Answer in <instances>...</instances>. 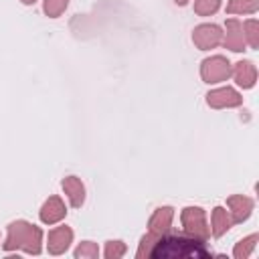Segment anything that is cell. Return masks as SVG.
Instances as JSON below:
<instances>
[{
	"mask_svg": "<svg viewBox=\"0 0 259 259\" xmlns=\"http://www.w3.org/2000/svg\"><path fill=\"white\" fill-rule=\"evenodd\" d=\"M223 47L233 51V53H243L247 49L245 36H243V22L237 18H227L225 22V32H223Z\"/></svg>",
	"mask_w": 259,
	"mask_h": 259,
	"instance_id": "7",
	"label": "cell"
},
{
	"mask_svg": "<svg viewBox=\"0 0 259 259\" xmlns=\"http://www.w3.org/2000/svg\"><path fill=\"white\" fill-rule=\"evenodd\" d=\"M125 253H127V247H125L123 241L115 239V241H107V243H105V249H103L105 259H119V257H123Z\"/></svg>",
	"mask_w": 259,
	"mask_h": 259,
	"instance_id": "20",
	"label": "cell"
},
{
	"mask_svg": "<svg viewBox=\"0 0 259 259\" xmlns=\"http://www.w3.org/2000/svg\"><path fill=\"white\" fill-rule=\"evenodd\" d=\"M231 77V61L223 55H212L200 63V79L208 85L223 83Z\"/></svg>",
	"mask_w": 259,
	"mask_h": 259,
	"instance_id": "4",
	"label": "cell"
},
{
	"mask_svg": "<svg viewBox=\"0 0 259 259\" xmlns=\"http://www.w3.org/2000/svg\"><path fill=\"white\" fill-rule=\"evenodd\" d=\"M69 6V0H45L42 2V10L49 18H59Z\"/></svg>",
	"mask_w": 259,
	"mask_h": 259,
	"instance_id": "19",
	"label": "cell"
},
{
	"mask_svg": "<svg viewBox=\"0 0 259 259\" xmlns=\"http://www.w3.org/2000/svg\"><path fill=\"white\" fill-rule=\"evenodd\" d=\"M257 241H259V235H257V233H253V235L241 239V241L235 245V249H233V257H235V259H247V257H251L253 251H255V247H257Z\"/></svg>",
	"mask_w": 259,
	"mask_h": 259,
	"instance_id": "15",
	"label": "cell"
},
{
	"mask_svg": "<svg viewBox=\"0 0 259 259\" xmlns=\"http://www.w3.org/2000/svg\"><path fill=\"white\" fill-rule=\"evenodd\" d=\"M20 2H22V4H26V6H30V4H34L36 0H20Z\"/></svg>",
	"mask_w": 259,
	"mask_h": 259,
	"instance_id": "23",
	"label": "cell"
},
{
	"mask_svg": "<svg viewBox=\"0 0 259 259\" xmlns=\"http://www.w3.org/2000/svg\"><path fill=\"white\" fill-rule=\"evenodd\" d=\"M227 206H229V214H231L233 225H241L251 217L255 202H253V198H249L245 194H233L227 198Z\"/></svg>",
	"mask_w": 259,
	"mask_h": 259,
	"instance_id": "9",
	"label": "cell"
},
{
	"mask_svg": "<svg viewBox=\"0 0 259 259\" xmlns=\"http://www.w3.org/2000/svg\"><path fill=\"white\" fill-rule=\"evenodd\" d=\"M259 10V0H229L227 14H255Z\"/></svg>",
	"mask_w": 259,
	"mask_h": 259,
	"instance_id": "16",
	"label": "cell"
},
{
	"mask_svg": "<svg viewBox=\"0 0 259 259\" xmlns=\"http://www.w3.org/2000/svg\"><path fill=\"white\" fill-rule=\"evenodd\" d=\"M243 36L251 49L259 47V20L257 18H249L243 22Z\"/></svg>",
	"mask_w": 259,
	"mask_h": 259,
	"instance_id": "17",
	"label": "cell"
},
{
	"mask_svg": "<svg viewBox=\"0 0 259 259\" xmlns=\"http://www.w3.org/2000/svg\"><path fill=\"white\" fill-rule=\"evenodd\" d=\"M233 227V221H231V214L227 208L223 206H214L212 212H210V233L212 237H223L225 233H229V229Z\"/></svg>",
	"mask_w": 259,
	"mask_h": 259,
	"instance_id": "14",
	"label": "cell"
},
{
	"mask_svg": "<svg viewBox=\"0 0 259 259\" xmlns=\"http://www.w3.org/2000/svg\"><path fill=\"white\" fill-rule=\"evenodd\" d=\"M73 243V229L67 227V225H61V227H55L49 231V237H47V251L51 255H63Z\"/></svg>",
	"mask_w": 259,
	"mask_h": 259,
	"instance_id": "8",
	"label": "cell"
},
{
	"mask_svg": "<svg viewBox=\"0 0 259 259\" xmlns=\"http://www.w3.org/2000/svg\"><path fill=\"white\" fill-rule=\"evenodd\" d=\"M172 219H174V208L172 206H158L150 221H148V233L160 237L164 233H170L172 229Z\"/></svg>",
	"mask_w": 259,
	"mask_h": 259,
	"instance_id": "12",
	"label": "cell"
},
{
	"mask_svg": "<svg viewBox=\"0 0 259 259\" xmlns=\"http://www.w3.org/2000/svg\"><path fill=\"white\" fill-rule=\"evenodd\" d=\"M61 188L67 194V198H69V202H71L73 208H81L83 206V202H85V184L81 182V178L67 176V178H63Z\"/></svg>",
	"mask_w": 259,
	"mask_h": 259,
	"instance_id": "13",
	"label": "cell"
},
{
	"mask_svg": "<svg viewBox=\"0 0 259 259\" xmlns=\"http://www.w3.org/2000/svg\"><path fill=\"white\" fill-rule=\"evenodd\" d=\"M243 103V95L233 87H217L206 93V105L212 109H231Z\"/></svg>",
	"mask_w": 259,
	"mask_h": 259,
	"instance_id": "6",
	"label": "cell"
},
{
	"mask_svg": "<svg viewBox=\"0 0 259 259\" xmlns=\"http://www.w3.org/2000/svg\"><path fill=\"white\" fill-rule=\"evenodd\" d=\"M65 217H67V206H65V202L61 200V196H49V198L42 202L40 210H38V219H40V223H45V225H57V223H61Z\"/></svg>",
	"mask_w": 259,
	"mask_h": 259,
	"instance_id": "11",
	"label": "cell"
},
{
	"mask_svg": "<svg viewBox=\"0 0 259 259\" xmlns=\"http://www.w3.org/2000/svg\"><path fill=\"white\" fill-rule=\"evenodd\" d=\"M231 75L235 83L243 89H251L257 83V67L253 61H247V59H241L235 65H231Z\"/></svg>",
	"mask_w": 259,
	"mask_h": 259,
	"instance_id": "10",
	"label": "cell"
},
{
	"mask_svg": "<svg viewBox=\"0 0 259 259\" xmlns=\"http://www.w3.org/2000/svg\"><path fill=\"white\" fill-rule=\"evenodd\" d=\"M136 257L138 259H206L212 257V251L204 245L202 239H196L192 235L164 233L156 237L152 233H146L140 239Z\"/></svg>",
	"mask_w": 259,
	"mask_h": 259,
	"instance_id": "1",
	"label": "cell"
},
{
	"mask_svg": "<svg viewBox=\"0 0 259 259\" xmlns=\"http://www.w3.org/2000/svg\"><path fill=\"white\" fill-rule=\"evenodd\" d=\"M223 0H194V12L198 16H212L221 8Z\"/></svg>",
	"mask_w": 259,
	"mask_h": 259,
	"instance_id": "21",
	"label": "cell"
},
{
	"mask_svg": "<svg viewBox=\"0 0 259 259\" xmlns=\"http://www.w3.org/2000/svg\"><path fill=\"white\" fill-rule=\"evenodd\" d=\"M223 40V28L219 24L212 22H202L198 26H194L192 30V42L198 51H210L217 49Z\"/></svg>",
	"mask_w": 259,
	"mask_h": 259,
	"instance_id": "5",
	"label": "cell"
},
{
	"mask_svg": "<svg viewBox=\"0 0 259 259\" xmlns=\"http://www.w3.org/2000/svg\"><path fill=\"white\" fill-rule=\"evenodd\" d=\"M174 2H176L178 6H186V4H188V0H174Z\"/></svg>",
	"mask_w": 259,
	"mask_h": 259,
	"instance_id": "22",
	"label": "cell"
},
{
	"mask_svg": "<svg viewBox=\"0 0 259 259\" xmlns=\"http://www.w3.org/2000/svg\"><path fill=\"white\" fill-rule=\"evenodd\" d=\"M2 249L6 253L20 249L28 255H38L42 251V231H40V227L28 223V221H12L8 225Z\"/></svg>",
	"mask_w": 259,
	"mask_h": 259,
	"instance_id": "2",
	"label": "cell"
},
{
	"mask_svg": "<svg viewBox=\"0 0 259 259\" xmlns=\"http://www.w3.org/2000/svg\"><path fill=\"white\" fill-rule=\"evenodd\" d=\"M180 223L186 235L206 241L210 237V227L206 221V212L200 206H184L180 212Z\"/></svg>",
	"mask_w": 259,
	"mask_h": 259,
	"instance_id": "3",
	"label": "cell"
},
{
	"mask_svg": "<svg viewBox=\"0 0 259 259\" xmlns=\"http://www.w3.org/2000/svg\"><path fill=\"white\" fill-rule=\"evenodd\" d=\"M73 255H75V259H97L99 257V247L93 241H81L77 245V249L73 251Z\"/></svg>",
	"mask_w": 259,
	"mask_h": 259,
	"instance_id": "18",
	"label": "cell"
}]
</instances>
